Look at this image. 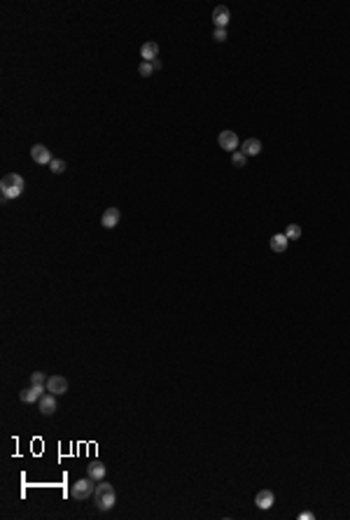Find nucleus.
<instances>
[{
  "mask_svg": "<svg viewBox=\"0 0 350 520\" xmlns=\"http://www.w3.org/2000/svg\"><path fill=\"white\" fill-rule=\"evenodd\" d=\"M117 502V495H114V488L105 481H98L96 490H93V504L98 506L100 511H110Z\"/></svg>",
  "mask_w": 350,
  "mask_h": 520,
  "instance_id": "1",
  "label": "nucleus"
},
{
  "mask_svg": "<svg viewBox=\"0 0 350 520\" xmlns=\"http://www.w3.org/2000/svg\"><path fill=\"white\" fill-rule=\"evenodd\" d=\"M23 187H26V182H23V177L19 175V173H9V175H5L2 180H0L2 199H16V196H21Z\"/></svg>",
  "mask_w": 350,
  "mask_h": 520,
  "instance_id": "2",
  "label": "nucleus"
},
{
  "mask_svg": "<svg viewBox=\"0 0 350 520\" xmlns=\"http://www.w3.org/2000/svg\"><path fill=\"white\" fill-rule=\"evenodd\" d=\"M93 490H96V485H93V478H80V481L70 488V495H73V499H77V502H84V499L93 497Z\"/></svg>",
  "mask_w": 350,
  "mask_h": 520,
  "instance_id": "3",
  "label": "nucleus"
},
{
  "mask_svg": "<svg viewBox=\"0 0 350 520\" xmlns=\"http://www.w3.org/2000/svg\"><path fill=\"white\" fill-rule=\"evenodd\" d=\"M45 390H47V385H31L28 390L19 392V399H21L23 404H33V401H40V399L45 397Z\"/></svg>",
  "mask_w": 350,
  "mask_h": 520,
  "instance_id": "4",
  "label": "nucleus"
},
{
  "mask_svg": "<svg viewBox=\"0 0 350 520\" xmlns=\"http://www.w3.org/2000/svg\"><path fill=\"white\" fill-rule=\"evenodd\" d=\"M47 392H52V394H66L68 392V380L63 378V375H49L47 378Z\"/></svg>",
  "mask_w": 350,
  "mask_h": 520,
  "instance_id": "5",
  "label": "nucleus"
},
{
  "mask_svg": "<svg viewBox=\"0 0 350 520\" xmlns=\"http://www.w3.org/2000/svg\"><path fill=\"white\" fill-rule=\"evenodd\" d=\"M217 143H220V147L222 149H227V152H236L238 149V136L234 133V131H222Z\"/></svg>",
  "mask_w": 350,
  "mask_h": 520,
  "instance_id": "6",
  "label": "nucleus"
},
{
  "mask_svg": "<svg viewBox=\"0 0 350 520\" xmlns=\"http://www.w3.org/2000/svg\"><path fill=\"white\" fill-rule=\"evenodd\" d=\"M31 156H33V161H35V163H42V166H49V163L54 161V159H52V152H49L45 145H33Z\"/></svg>",
  "mask_w": 350,
  "mask_h": 520,
  "instance_id": "7",
  "label": "nucleus"
},
{
  "mask_svg": "<svg viewBox=\"0 0 350 520\" xmlns=\"http://www.w3.org/2000/svg\"><path fill=\"white\" fill-rule=\"evenodd\" d=\"M119 220H122V213H119L117 208H107L105 213H103V217H100V224H103L105 229H114V226L119 224Z\"/></svg>",
  "mask_w": 350,
  "mask_h": 520,
  "instance_id": "8",
  "label": "nucleus"
},
{
  "mask_svg": "<svg viewBox=\"0 0 350 520\" xmlns=\"http://www.w3.org/2000/svg\"><path fill=\"white\" fill-rule=\"evenodd\" d=\"M255 504H257V509H262V511H268V509L275 504L273 492H271V490H262V492H257V497H255Z\"/></svg>",
  "mask_w": 350,
  "mask_h": 520,
  "instance_id": "9",
  "label": "nucleus"
},
{
  "mask_svg": "<svg viewBox=\"0 0 350 520\" xmlns=\"http://www.w3.org/2000/svg\"><path fill=\"white\" fill-rule=\"evenodd\" d=\"M38 404H40V413H42V415H52L54 411H56V394L47 392V394L40 399Z\"/></svg>",
  "mask_w": 350,
  "mask_h": 520,
  "instance_id": "10",
  "label": "nucleus"
},
{
  "mask_svg": "<svg viewBox=\"0 0 350 520\" xmlns=\"http://www.w3.org/2000/svg\"><path fill=\"white\" fill-rule=\"evenodd\" d=\"M229 19H231V14H229V7H224V5H220V7L213 9V21L217 28H227Z\"/></svg>",
  "mask_w": 350,
  "mask_h": 520,
  "instance_id": "11",
  "label": "nucleus"
},
{
  "mask_svg": "<svg viewBox=\"0 0 350 520\" xmlns=\"http://www.w3.org/2000/svg\"><path fill=\"white\" fill-rule=\"evenodd\" d=\"M140 56H143V61H157V56H159V45L157 42H145L143 47H140Z\"/></svg>",
  "mask_w": 350,
  "mask_h": 520,
  "instance_id": "12",
  "label": "nucleus"
},
{
  "mask_svg": "<svg viewBox=\"0 0 350 520\" xmlns=\"http://www.w3.org/2000/svg\"><path fill=\"white\" fill-rule=\"evenodd\" d=\"M87 471H89V478H93V481H103L105 478V474H107V467L103 464V462H91L89 467H87Z\"/></svg>",
  "mask_w": 350,
  "mask_h": 520,
  "instance_id": "13",
  "label": "nucleus"
},
{
  "mask_svg": "<svg viewBox=\"0 0 350 520\" xmlns=\"http://www.w3.org/2000/svg\"><path fill=\"white\" fill-rule=\"evenodd\" d=\"M241 152H243L245 156H257V154L262 152V143H259L257 138H248L243 145H241Z\"/></svg>",
  "mask_w": 350,
  "mask_h": 520,
  "instance_id": "14",
  "label": "nucleus"
},
{
  "mask_svg": "<svg viewBox=\"0 0 350 520\" xmlns=\"http://www.w3.org/2000/svg\"><path fill=\"white\" fill-rule=\"evenodd\" d=\"M268 245H271V250H273V252H285V250H287V245H289V238L285 236V233H275V236H271Z\"/></svg>",
  "mask_w": 350,
  "mask_h": 520,
  "instance_id": "15",
  "label": "nucleus"
},
{
  "mask_svg": "<svg viewBox=\"0 0 350 520\" xmlns=\"http://www.w3.org/2000/svg\"><path fill=\"white\" fill-rule=\"evenodd\" d=\"M49 170H52L54 175H61L63 170H66V161H63V159H54L52 163H49Z\"/></svg>",
  "mask_w": 350,
  "mask_h": 520,
  "instance_id": "16",
  "label": "nucleus"
},
{
  "mask_svg": "<svg viewBox=\"0 0 350 520\" xmlns=\"http://www.w3.org/2000/svg\"><path fill=\"white\" fill-rule=\"evenodd\" d=\"M285 236H287L289 240H297V238L301 236V226H299V224H289L287 231H285Z\"/></svg>",
  "mask_w": 350,
  "mask_h": 520,
  "instance_id": "17",
  "label": "nucleus"
},
{
  "mask_svg": "<svg viewBox=\"0 0 350 520\" xmlns=\"http://www.w3.org/2000/svg\"><path fill=\"white\" fill-rule=\"evenodd\" d=\"M138 73H140V75H143V77H150V75H152V73H154V66H152V63H150V61H143V63H140V66H138Z\"/></svg>",
  "mask_w": 350,
  "mask_h": 520,
  "instance_id": "18",
  "label": "nucleus"
},
{
  "mask_svg": "<svg viewBox=\"0 0 350 520\" xmlns=\"http://www.w3.org/2000/svg\"><path fill=\"white\" fill-rule=\"evenodd\" d=\"M231 161H234V166L243 168V166H245V161H248V156H245L243 152H234V154H231Z\"/></svg>",
  "mask_w": 350,
  "mask_h": 520,
  "instance_id": "19",
  "label": "nucleus"
},
{
  "mask_svg": "<svg viewBox=\"0 0 350 520\" xmlns=\"http://www.w3.org/2000/svg\"><path fill=\"white\" fill-rule=\"evenodd\" d=\"M31 382L33 385H47V375L42 373V371H35V373L31 375Z\"/></svg>",
  "mask_w": 350,
  "mask_h": 520,
  "instance_id": "20",
  "label": "nucleus"
},
{
  "mask_svg": "<svg viewBox=\"0 0 350 520\" xmlns=\"http://www.w3.org/2000/svg\"><path fill=\"white\" fill-rule=\"evenodd\" d=\"M213 38L217 40V42H224V40H227V28H215Z\"/></svg>",
  "mask_w": 350,
  "mask_h": 520,
  "instance_id": "21",
  "label": "nucleus"
},
{
  "mask_svg": "<svg viewBox=\"0 0 350 520\" xmlns=\"http://www.w3.org/2000/svg\"><path fill=\"white\" fill-rule=\"evenodd\" d=\"M152 66H154V70H161V61L157 59V61H152Z\"/></svg>",
  "mask_w": 350,
  "mask_h": 520,
  "instance_id": "22",
  "label": "nucleus"
}]
</instances>
